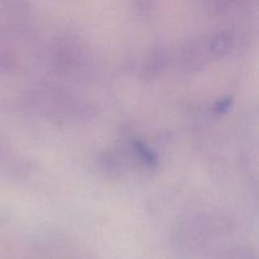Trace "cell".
I'll use <instances>...</instances> for the list:
<instances>
[{
  "label": "cell",
  "instance_id": "2",
  "mask_svg": "<svg viewBox=\"0 0 259 259\" xmlns=\"http://www.w3.org/2000/svg\"><path fill=\"white\" fill-rule=\"evenodd\" d=\"M232 98H225L223 99V100H220L219 103L217 104V106H215V111L219 114L225 113V111L230 108V105H232Z\"/></svg>",
  "mask_w": 259,
  "mask_h": 259
},
{
  "label": "cell",
  "instance_id": "1",
  "mask_svg": "<svg viewBox=\"0 0 259 259\" xmlns=\"http://www.w3.org/2000/svg\"><path fill=\"white\" fill-rule=\"evenodd\" d=\"M134 151H136L137 156L141 158V161L146 166L156 167L157 163H158V158H157L156 153L142 142H134Z\"/></svg>",
  "mask_w": 259,
  "mask_h": 259
}]
</instances>
